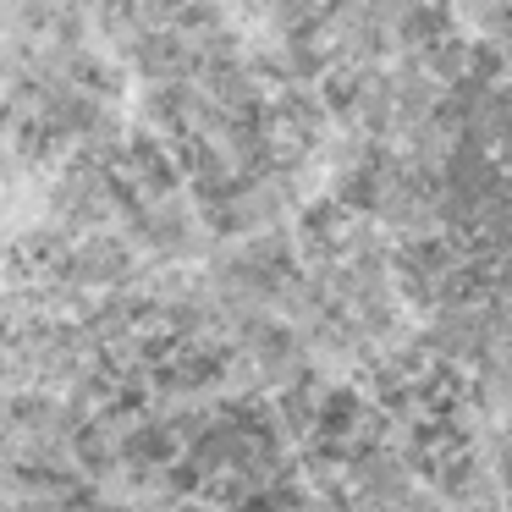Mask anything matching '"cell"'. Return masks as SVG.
Masks as SVG:
<instances>
[{
    "mask_svg": "<svg viewBox=\"0 0 512 512\" xmlns=\"http://www.w3.org/2000/svg\"><path fill=\"white\" fill-rule=\"evenodd\" d=\"M78 457H83V468H94V474H100V468L116 463V441L89 424V430H78Z\"/></svg>",
    "mask_w": 512,
    "mask_h": 512,
    "instance_id": "7",
    "label": "cell"
},
{
    "mask_svg": "<svg viewBox=\"0 0 512 512\" xmlns=\"http://www.w3.org/2000/svg\"><path fill=\"white\" fill-rule=\"evenodd\" d=\"M133 61H138V72H144V78L177 83V72H188L193 50H188V39H182L177 28H144V34H138Z\"/></svg>",
    "mask_w": 512,
    "mask_h": 512,
    "instance_id": "1",
    "label": "cell"
},
{
    "mask_svg": "<svg viewBox=\"0 0 512 512\" xmlns=\"http://www.w3.org/2000/svg\"><path fill=\"white\" fill-rule=\"evenodd\" d=\"M171 446H177V441L166 435V424H149V430H133V435H127V441H122V452L133 457L138 468H155L160 457H171Z\"/></svg>",
    "mask_w": 512,
    "mask_h": 512,
    "instance_id": "6",
    "label": "cell"
},
{
    "mask_svg": "<svg viewBox=\"0 0 512 512\" xmlns=\"http://www.w3.org/2000/svg\"><path fill=\"white\" fill-rule=\"evenodd\" d=\"M397 39H402V45H435V39H446V12H441V6H408V12H402L397 17Z\"/></svg>",
    "mask_w": 512,
    "mask_h": 512,
    "instance_id": "5",
    "label": "cell"
},
{
    "mask_svg": "<svg viewBox=\"0 0 512 512\" xmlns=\"http://www.w3.org/2000/svg\"><path fill=\"white\" fill-rule=\"evenodd\" d=\"M127 171H133V177L144 182V193H155V199H166V193L177 188V166H166V155H160L155 144H133Z\"/></svg>",
    "mask_w": 512,
    "mask_h": 512,
    "instance_id": "3",
    "label": "cell"
},
{
    "mask_svg": "<svg viewBox=\"0 0 512 512\" xmlns=\"http://www.w3.org/2000/svg\"><path fill=\"white\" fill-rule=\"evenodd\" d=\"M67 270H72V281H83V287H116V281L133 270V254H127L116 237H105V243H100V237H89V243L72 254Z\"/></svg>",
    "mask_w": 512,
    "mask_h": 512,
    "instance_id": "2",
    "label": "cell"
},
{
    "mask_svg": "<svg viewBox=\"0 0 512 512\" xmlns=\"http://www.w3.org/2000/svg\"><path fill=\"white\" fill-rule=\"evenodd\" d=\"M303 237H309V243H320V254H336V243L347 237V215H342V204H336V199L309 204V215H303Z\"/></svg>",
    "mask_w": 512,
    "mask_h": 512,
    "instance_id": "4",
    "label": "cell"
},
{
    "mask_svg": "<svg viewBox=\"0 0 512 512\" xmlns=\"http://www.w3.org/2000/svg\"><path fill=\"white\" fill-rule=\"evenodd\" d=\"M182 512H210V507H182Z\"/></svg>",
    "mask_w": 512,
    "mask_h": 512,
    "instance_id": "9",
    "label": "cell"
},
{
    "mask_svg": "<svg viewBox=\"0 0 512 512\" xmlns=\"http://www.w3.org/2000/svg\"><path fill=\"white\" fill-rule=\"evenodd\" d=\"M243 507H248V512H298V507H303V501H298V496H292V490H287V485H281V490H259V496H248V501H243Z\"/></svg>",
    "mask_w": 512,
    "mask_h": 512,
    "instance_id": "8",
    "label": "cell"
}]
</instances>
